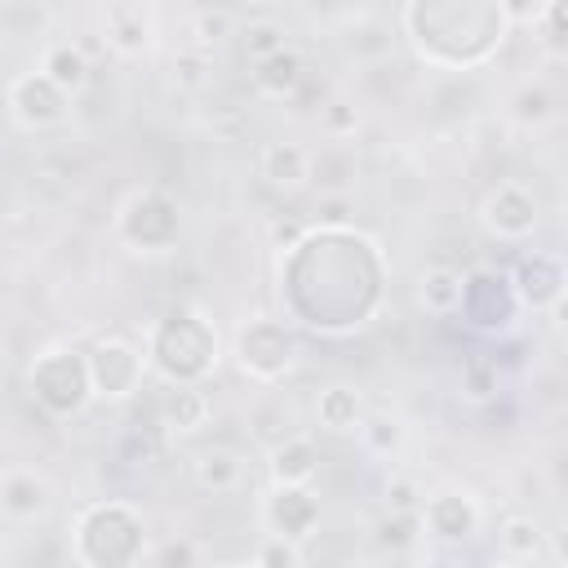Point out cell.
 <instances>
[{"label":"cell","mask_w":568,"mask_h":568,"mask_svg":"<svg viewBox=\"0 0 568 568\" xmlns=\"http://www.w3.org/2000/svg\"><path fill=\"white\" fill-rule=\"evenodd\" d=\"M288 266L324 275V288H311L288 302L293 315L311 328H351L368 320V311L382 297V257L364 235L351 231L302 235Z\"/></svg>","instance_id":"cell-1"},{"label":"cell","mask_w":568,"mask_h":568,"mask_svg":"<svg viewBox=\"0 0 568 568\" xmlns=\"http://www.w3.org/2000/svg\"><path fill=\"white\" fill-rule=\"evenodd\" d=\"M408 27L430 58L466 67L501 44L506 9L501 0H413Z\"/></svg>","instance_id":"cell-2"},{"label":"cell","mask_w":568,"mask_h":568,"mask_svg":"<svg viewBox=\"0 0 568 568\" xmlns=\"http://www.w3.org/2000/svg\"><path fill=\"white\" fill-rule=\"evenodd\" d=\"M151 355H155V368L169 377V382H195L213 368V355H217V337L213 328L191 315V311H173L164 315V324L155 328V342H151Z\"/></svg>","instance_id":"cell-3"},{"label":"cell","mask_w":568,"mask_h":568,"mask_svg":"<svg viewBox=\"0 0 568 568\" xmlns=\"http://www.w3.org/2000/svg\"><path fill=\"white\" fill-rule=\"evenodd\" d=\"M80 555L98 568H120L142 555V524L129 506H93L80 524Z\"/></svg>","instance_id":"cell-4"},{"label":"cell","mask_w":568,"mask_h":568,"mask_svg":"<svg viewBox=\"0 0 568 568\" xmlns=\"http://www.w3.org/2000/svg\"><path fill=\"white\" fill-rule=\"evenodd\" d=\"M89 359H80L75 351H49L36 359L31 368V395L53 413V417H71L89 404Z\"/></svg>","instance_id":"cell-5"},{"label":"cell","mask_w":568,"mask_h":568,"mask_svg":"<svg viewBox=\"0 0 568 568\" xmlns=\"http://www.w3.org/2000/svg\"><path fill=\"white\" fill-rule=\"evenodd\" d=\"M515 284L497 271H475V275H462V320L470 328H484V333H501L510 320H515Z\"/></svg>","instance_id":"cell-6"},{"label":"cell","mask_w":568,"mask_h":568,"mask_svg":"<svg viewBox=\"0 0 568 568\" xmlns=\"http://www.w3.org/2000/svg\"><path fill=\"white\" fill-rule=\"evenodd\" d=\"M120 231L138 248H169L178 240V204L160 191H142V195L129 200V209L120 217Z\"/></svg>","instance_id":"cell-7"},{"label":"cell","mask_w":568,"mask_h":568,"mask_svg":"<svg viewBox=\"0 0 568 568\" xmlns=\"http://www.w3.org/2000/svg\"><path fill=\"white\" fill-rule=\"evenodd\" d=\"M297 359V337L280 320H257L240 333V364L257 377H280Z\"/></svg>","instance_id":"cell-8"},{"label":"cell","mask_w":568,"mask_h":568,"mask_svg":"<svg viewBox=\"0 0 568 568\" xmlns=\"http://www.w3.org/2000/svg\"><path fill=\"white\" fill-rule=\"evenodd\" d=\"M138 377H142V355H138V346H129V342H120V337H106V342L93 346V355H89V382H93L98 395L120 399V395H129V390L138 386Z\"/></svg>","instance_id":"cell-9"},{"label":"cell","mask_w":568,"mask_h":568,"mask_svg":"<svg viewBox=\"0 0 568 568\" xmlns=\"http://www.w3.org/2000/svg\"><path fill=\"white\" fill-rule=\"evenodd\" d=\"M9 98H13L18 120H22V124H36V129L58 124V120L67 115V89L53 84L44 71H40V75H22Z\"/></svg>","instance_id":"cell-10"},{"label":"cell","mask_w":568,"mask_h":568,"mask_svg":"<svg viewBox=\"0 0 568 568\" xmlns=\"http://www.w3.org/2000/svg\"><path fill=\"white\" fill-rule=\"evenodd\" d=\"M484 222H488V231H497L506 240H519L537 222V200L524 186H497L484 204Z\"/></svg>","instance_id":"cell-11"},{"label":"cell","mask_w":568,"mask_h":568,"mask_svg":"<svg viewBox=\"0 0 568 568\" xmlns=\"http://www.w3.org/2000/svg\"><path fill=\"white\" fill-rule=\"evenodd\" d=\"M515 297L519 302H532V306H555L564 297V266L546 253H532L515 266Z\"/></svg>","instance_id":"cell-12"},{"label":"cell","mask_w":568,"mask_h":568,"mask_svg":"<svg viewBox=\"0 0 568 568\" xmlns=\"http://www.w3.org/2000/svg\"><path fill=\"white\" fill-rule=\"evenodd\" d=\"M271 528L280 532V537H288V541H297V537H306L311 528H315V519H320V501H315V493H306L302 484H280V493L271 497Z\"/></svg>","instance_id":"cell-13"},{"label":"cell","mask_w":568,"mask_h":568,"mask_svg":"<svg viewBox=\"0 0 568 568\" xmlns=\"http://www.w3.org/2000/svg\"><path fill=\"white\" fill-rule=\"evenodd\" d=\"M426 528L439 537V541H466L475 532V506L457 493H439L426 501Z\"/></svg>","instance_id":"cell-14"},{"label":"cell","mask_w":568,"mask_h":568,"mask_svg":"<svg viewBox=\"0 0 568 568\" xmlns=\"http://www.w3.org/2000/svg\"><path fill=\"white\" fill-rule=\"evenodd\" d=\"M306 178L324 191V195H346L351 178H355V151L351 146H324L315 160H306Z\"/></svg>","instance_id":"cell-15"},{"label":"cell","mask_w":568,"mask_h":568,"mask_svg":"<svg viewBox=\"0 0 568 568\" xmlns=\"http://www.w3.org/2000/svg\"><path fill=\"white\" fill-rule=\"evenodd\" d=\"M315 466H320V448L306 435H288L271 453V470L280 484H306L315 475Z\"/></svg>","instance_id":"cell-16"},{"label":"cell","mask_w":568,"mask_h":568,"mask_svg":"<svg viewBox=\"0 0 568 568\" xmlns=\"http://www.w3.org/2000/svg\"><path fill=\"white\" fill-rule=\"evenodd\" d=\"M160 417H164L169 426H178V430H195V426H204V417H209V399H204L200 386L173 382V386L164 390V399H160Z\"/></svg>","instance_id":"cell-17"},{"label":"cell","mask_w":568,"mask_h":568,"mask_svg":"<svg viewBox=\"0 0 568 568\" xmlns=\"http://www.w3.org/2000/svg\"><path fill=\"white\" fill-rule=\"evenodd\" d=\"M302 75H306V67H302V58H297L293 49H275V53L257 58V71H253L257 89H266V93H275V98L293 93V89L302 84Z\"/></svg>","instance_id":"cell-18"},{"label":"cell","mask_w":568,"mask_h":568,"mask_svg":"<svg viewBox=\"0 0 568 568\" xmlns=\"http://www.w3.org/2000/svg\"><path fill=\"white\" fill-rule=\"evenodd\" d=\"M0 506L9 510V515H40L44 506H49V484L44 479H36V475H9L4 484H0Z\"/></svg>","instance_id":"cell-19"},{"label":"cell","mask_w":568,"mask_h":568,"mask_svg":"<svg viewBox=\"0 0 568 568\" xmlns=\"http://www.w3.org/2000/svg\"><path fill=\"white\" fill-rule=\"evenodd\" d=\"M306 151L297 146V142H275V146H266V155H262V173L275 182V186H297L302 178H306Z\"/></svg>","instance_id":"cell-20"},{"label":"cell","mask_w":568,"mask_h":568,"mask_svg":"<svg viewBox=\"0 0 568 568\" xmlns=\"http://www.w3.org/2000/svg\"><path fill=\"white\" fill-rule=\"evenodd\" d=\"M422 302H426V311H435V315L457 311V302H462V271H453V266H430V271L422 275Z\"/></svg>","instance_id":"cell-21"},{"label":"cell","mask_w":568,"mask_h":568,"mask_svg":"<svg viewBox=\"0 0 568 568\" xmlns=\"http://www.w3.org/2000/svg\"><path fill=\"white\" fill-rule=\"evenodd\" d=\"M44 75H49L53 84H62V89H80V84L89 80V58H84V49H75V44H58V49H49V58H44Z\"/></svg>","instance_id":"cell-22"},{"label":"cell","mask_w":568,"mask_h":568,"mask_svg":"<svg viewBox=\"0 0 568 568\" xmlns=\"http://www.w3.org/2000/svg\"><path fill=\"white\" fill-rule=\"evenodd\" d=\"M195 475H200L204 488H231L244 475V462H240L235 448H209V453H200Z\"/></svg>","instance_id":"cell-23"},{"label":"cell","mask_w":568,"mask_h":568,"mask_svg":"<svg viewBox=\"0 0 568 568\" xmlns=\"http://www.w3.org/2000/svg\"><path fill=\"white\" fill-rule=\"evenodd\" d=\"M111 44L120 53H142L151 44V22L138 9H115L111 13Z\"/></svg>","instance_id":"cell-24"},{"label":"cell","mask_w":568,"mask_h":568,"mask_svg":"<svg viewBox=\"0 0 568 568\" xmlns=\"http://www.w3.org/2000/svg\"><path fill=\"white\" fill-rule=\"evenodd\" d=\"M355 417H359V399H355V390L333 386V390L320 395V422H324V426L346 430V426H355Z\"/></svg>","instance_id":"cell-25"},{"label":"cell","mask_w":568,"mask_h":568,"mask_svg":"<svg viewBox=\"0 0 568 568\" xmlns=\"http://www.w3.org/2000/svg\"><path fill=\"white\" fill-rule=\"evenodd\" d=\"M417 524H422L417 510H390V519L377 524V541L390 546V550H404V546L417 537Z\"/></svg>","instance_id":"cell-26"},{"label":"cell","mask_w":568,"mask_h":568,"mask_svg":"<svg viewBox=\"0 0 568 568\" xmlns=\"http://www.w3.org/2000/svg\"><path fill=\"white\" fill-rule=\"evenodd\" d=\"M462 386H466L475 399H488V395L497 390V364H493L488 355L466 359V368H462Z\"/></svg>","instance_id":"cell-27"},{"label":"cell","mask_w":568,"mask_h":568,"mask_svg":"<svg viewBox=\"0 0 568 568\" xmlns=\"http://www.w3.org/2000/svg\"><path fill=\"white\" fill-rule=\"evenodd\" d=\"M497 541H501V550H506V555H532V550H537V541H541V532H537V524H532V519H506Z\"/></svg>","instance_id":"cell-28"},{"label":"cell","mask_w":568,"mask_h":568,"mask_svg":"<svg viewBox=\"0 0 568 568\" xmlns=\"http://www.w3.org/2000/svg\"><path fill=\"white\" fill-rule=\"evenodd\" d=\"M244 49H248L253 58H266V53L284 49V31H280L275 22H253V27L244 31Z\"/></svg>","instance_id":"cell-29"},{"label":"cell","mask_w":568,"mask_h":568,"mask_svg":"<svg viewBox=\"0 0 568 568\" xmlns=\"http://www.w3.org/2000/svg\"><path fill=\"white\" fill-rule=\"evenodd\" d=\"M231 31V13L226 9H200V18H195V44H213V40H222Z\"/></svg>","instance_id":"cell-30"},{"label":"cell","mask_w":568,"mask_h":568,"mask_svg":"<svg viewBox=\"0 0 568 568\" xmlns=\"http://www.w3.org/2000/svg\"><path fill=\"white\" fill-rule=\"evenodd\" d=\"M173 67H178V80H182V84H200L204 71H209V49H204V44H191V49L178 53Z\"/></svg>","instance_id":"cell-31"},{"label":"cell","mask_w":568,"mask_h":568,"mask_svg":"<svg viewBox=\"0 0 568 568\" xmlns=\"http://www.w3.org/2000/svg\"><path fill=\"white\" fill-rule=\"evenodd\" d=\"M364 439H368L373 453H390V448L399 444V426H395L390 417H368V422H364Z\"/></svg>","instance_id":"cell-32"},{"label":"cell","mask_w":568,"mask_h":568,"mask_svg":"<svg viewBox=\"0 0 568 568\" xmlns=\"http://www.w3.org/2000/svg\"><path fill=\"white\" fill-rule=\"evenodd\" d=\"M550 106H555V98H550L546 89H519V98H515L519 120H546Z\"/></svg>","instance_id":"cell-33"},{"label":"cell","mask_w":568,"mask_h":568,"mask_svg":"<svg viewBox=\"0 0 568 568\" xmlns=\"http://www.w3.org/2000/svg\"><path fill=\"white\" fill-rule=\"evenodd\" d=\"M320 115H324L328 133H351L355 129V106H346V102H328V106H320Z\"/></svg>","instance_id":"cell-34"},{"label":"cell","mask_w":568,"mask_h":568,"mask_svg":"<svg viewBox=\"0 0 568 568\" xmlns=\"http://www.w3.org/2000/svg\"><path fill=\"white\" fill-rule=\"evenodd\" d=\"M257 559H262V564H297V550L288 546V537H280V541L262 546V550H257Z\"/></svg>","instance_id":"cell-35"},{"label":"cell","mask_w":568,"mask_h":568,"mask_svg":"<svg viewBox=\"0 0 568 568\" xmlns=\"http://www.w3.org/2000/svg\"><path fill=\"white\" fill-rule=\"evenodd\" d=\"M546 40H550V49H564V0H550V9H546Z\"/></svg>","instance_id":"cell-36"},{"label":"cell","mask_w":568,"mask_h":568,"mask_svg":"<svg viewBox=\"0 0 568 568\" xmlns=\"http://www.w3.org/2000/svg\"><path fill=\"white\" fill-rule=\"evenodd\" d=\"M320 222H328V226H337V222H346V213H351V204H346V195H328L320 209Z\"/></svg>","instance_id":"cell-37"},{"label":"cell","mask_w":568,"mask_h":568,"mask_svg":"<svg viewBox=\"0 0 568 568\" xmlns=\"http://www.w3.org/2000/svg\"><path fill=\"white\" fill-rule=\"evenodd\" d=\"M413 484L408 479H395L390 488H386V501H390V510H413Z\"/></svg>","instance_id":"cell-38"},{"label":"cell","mask_w":568,"mask_h":568,"mask_svg":"<svg viewBox=\"0 0 568 568\" xmlns=\"http://www.w3.org/2000/svg\"><path fill=\"white\" fill-rule=\"evenodd\" d=\"M191 559H195L191 546H164V550L155 555V564H191Z\"/></svg>","instance_id":"cell-39"}]
</instances>
